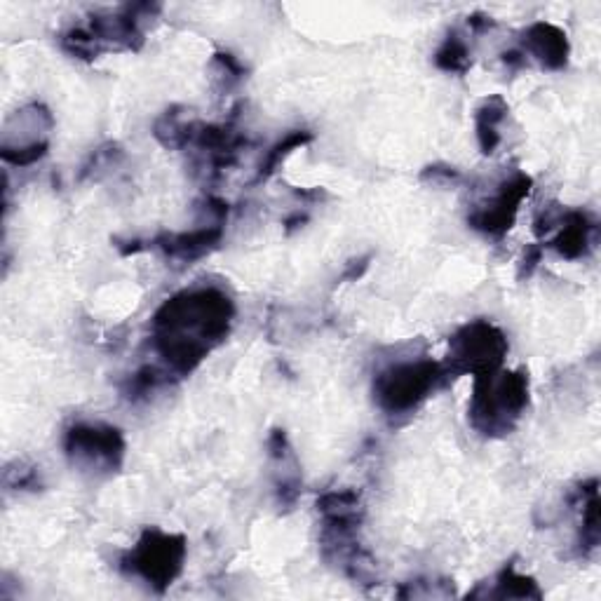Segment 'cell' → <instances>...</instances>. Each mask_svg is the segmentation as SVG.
Returning <instances> with one entry per match:
<instances>
[{
	"instance_id": "1",
	"label": "cell",
	"mask_w": 601,
	"mask_h": 601,
	"mask_svg": "<svg viewBox=\"0 0 601 601\" xmlns=\"http://www.w3.org/2000/svg\"><path fill=\"white\" fill-rule=\"evenodd\" d=\"M235 303L219 287H193L174 294L155 310L151 339L172 376L184 378L231 334Z\"/></svg>"
},
{
	"instance_id": "2",
	"label": "cell",
	"mask_w": 601,
	"mask_h": 601,
	"mask_svg": "<svg viewBox=\"0 0 601 601\" xmlns=\"http://www.w3.org/2000/svg\"><path fill=\"white\" fill-rule=\"evenodd\" d=\"M526 407H529V376L524 371H505L501 367L475 376L468 416L479 435H510Z\"/></svg>"
},
{
	"instance_id": "3",
	"label": "cell",
	"mask_w": 601,
	"mask_h": 601,
	"mask_svg": "<svg viewBox=\"0 0 601 601\" xmlns=\"http://www.w3.org/2000/svg\"><path fill=\"white\" fill-rule=\"evenodd\" d=\"M447 378L449 374L442 362H432L428 357L400 360L378 371L374 376L371 393H374L376 407L386 416H409L414 414Z\"/></svg>"
},
{
	"instance_id": "4",
	"label": "cell",
	"mask_w": 601,
	"mask_h": 601,
	"mask_svg": "<svg viewBox=\"0 0 601 601\" xmlns=\"http://www.w3.org/2000/svg\"><path fill=\"white\" fill-rule=\"evenodd\" d=\"M188 555V543L181 533H167L162 529H146L137 545L120 559V569L134 576L162 594L170 590L174 580L181 576Z\"/></svg>"
},
{
	"instance_id": "5",
	"label": "cell",
	"mask_w": 601,
	"mask_h": 601,
	"mask_svg": "<svg viewBox=\"0 0 601 601\" xmlns=\"http://www.w3.org/2000/svg\"><path fill=\"white\" fill-rule=\"evenodd\" d=\"M508 350V339L494 322L472 320L451 336L447 360L442 364L449 376L470 374L475 378L501 369Z\"/></svg>"
},
{
	"instance_id": "6",
	"label": "cell",
	"mask_w": 601,
	"mask_h": 601,
	"mask_svg": "<svg viewBox=\"0 0 601 601\" xmlns=\"http://www.w3.org/2000/svg\"><path fill=\"white\" fill-rule=\"evenodd\" d=\"M123 430L108 423H73L64 432V454L73 468L87 475L108 477L123 468Z\"/></svg>"
},
{
	"instance_id": "7",
	"label": "cell",
	"mask_w": 601,
	"mask_h": 601,
	"mask_svg": "<svg viewBox=\"0 0 601 601\" xmlns=\"http://www.w3.org/2000/svg\"><path fill=\"white\" fill-rule=\"evenodd\" d=\"M531 188L533 179L524 172H515L512 177L503 179L498 191L468 214V226L489 238H503L515 226L519 207L529 198Z\"/></svg>"
},
{
	"instance_id": "8",
	"label": "cell",
	"mask_w": 601,
	"mask_h": 601,
	"mask_svg": "<svg viewBox=\"0 0 601 601\" xmlns=\"http://www.w3.org/2000/svg\"><path fill=\"white\" fill-rule=\"evenodd\" d=\"M224 231L226 224H202L186 233H160L158 238L148 240V249H158L167 259L191 263L219 247Z\"/></svg>"
},
{
	"instance_id": "9",
	"label": "cell",
	"mask_w": 601,
	"mask_h": 601,
	"mask_svg": "<svg viewBox=\"0 0 601 601\" xmlns=\"http://www.w3.org/2000/svg\"><path fill=\"white\" fill-rule=\"evenodd\" d=\"M522 52L548 71H562L569 64L571 45L566 33L550 22H536L522 33Z\"/></svg>"
},
{
	"instance_id": "10",
	"label": "cell",
	"mask_w": 601,
	"mask_h": 601,
	"mask_svg": "<svg viewBox=\"0 0 601 601\" xmlns=\"http://www.w3.org/2000/svg\"><path fill=\"white\" fill-rule=\"evenodd\" d=\"M594 238H597V221L590 214L580 209H564L557 224V235L545 242V249H552L562 259L576 261L592 252Z\"/></svg>"
},
{
	"instance_id": "11",
	"label": "cell",
	"mask_w": 601,
	"mask_h": 601,
	"mask_svg": "<svg viewBox=\"0 0 601 601\" xmlns=\"http://www.w3.org/2000/svg\"><path fill=\"white\" fill-rule=\"evenodd\" d=\"M472 599H543L536 580L517 571L515 564H505L489 583H479L468 592Z\"/></svg>"
},
{
	"instance_id": "12",
	"label": "cell",
	"mask_w": 601,
	"mask_h": 601,
	"mask_svg": "<svg viewBox=\"0 0 601 601\" xmlns=\"http://www.w3.org/2000/svg\"><path fill=\"white\" fill-rule=\"evenodd\" d=\"M510 113V106L508 101H505L503 97H498V94H494V97L484 99L482 104L477 106L475 111V132H477V144L479 148H482L484 155H491L496 153V148L501 146V125L505 123V118H508Z\"/></svg>"
},
{
	"instance_id": "13",
	"label": "cell",
	"mask_w": 601,
	"mask_h": 601,
	"mask_svg": "<svg viewBox=\"0 0 601 601\" xmlns=\"http://www.w3.org/2000/svg\"><path fill=\"white\" fill-rule=\"evenodd\" d=\"M313 139H315L313 132L294 130V132H287L280 141H275V144L266 151V155H263L259 170H256V184H261V181H268L275 172L280 170L282 162H285L289 155L296 151V148L308 146Z\"/></svg>"
},
{
	"instance_id": "14",
	"label": "cell",
	"mask_w": 601,
	"mask_h": 601,
	"mask_svg": "<svg viewBox=\"0 0 601 601\" xmlns=\"http://www.w3.org/2000/svg\"><path fill=\"white\" fill-rule=\"evenodd\" d=\"M435 66L444 73H456V76H463V73L470 71L472 52L461 33H447V38L442 40V45L435 52Z\"/></svg>"
},
{
	"instance_id": "15",
	"label": "cell",
	"mask_w": 601,
	"mask_h": 601,
	"mask_svg": "<svg viewBox=\"0 0 601 601\" xmlns=\"http://www.w3.org/2000/svg\"><path fill=\"white\" fill-rule=\"evenodd\" d=\"M170 376L172 374L167 369L155 367V364H146V367L134 371V374L127 378L125 397L130 402H144L153 393H158L162 386H167Z\"/></svg>"
},
{
	"instance_id": "16",
	"label": "cell",
	"mask_w": 601,
	"mask_h": 601,
	"mask_svg": "<svg viewBox=\"0 0 601 601\" xmlns=\"http://www.w3.org/2000/svg\"><path fill=\"white\" fill-rule=\"evenodd\" d=\"M212 71H214L216 85L221 87V92L235 90V87L247 78L245 64H242L231 52H216L212 57Z\"/></svg>"
},
{
	"instance_id": "17",
	"label": "cell",
	"mask_w": 601,
	"mask_h": 601,
	"mask_svg": "<svg viewBox=\"0 0 601 601\" xmlns=\"http://www.w3.org/2000/svg\"><path fill=\"white\" fill-rule=\"evenodd\" d=\"M62 47L71 57L85 59V62H92V59H97L101 54V47L94 40L90 29H83V26H73V29L62 33Z\"/></svg>"
},
{
	"instance_id": "18",
	"label": "cell",
	"mask_w": 601,
	"mask_h": 601,
	"mask_svg": "<svg viewBox=\"0 0 601 601\" xmlns=\"http://www.w3.org/2000/svg\"><path fill=\"white\" fill-rule=\"evenodd\" d=\"M454 594V585L451 583H435L430 578H416L404 583L397 590L400 599H437V597H451Z\"/></svg>"
},
{
	"instance_id": "19",
	"label": "cell",
	"mask_w": 601,
	"mask_h": 601,
	"mask_svg": "<svg viewBox=\"0 0 601 601\" xmlns=\"http://www.w3.org/2000/svg\"><path fill=\"white\" fill-rule=\"evenodd\" d=\"M47 151H50V141H38V144L19 146V148L3 146V160L8 162V165L29 167V165H36L38 160H43Z\"/></svg>"
},
{
	"instance_id": "20",
	"label": "cell",
	"mask_w": 601,
	"mask_h": 601,
	"mask_svg": "<svg viewBox=\"0 0 601 601\" xmlns=\"http://www.w3.org/2000/svg\"><path fill=\"white\" fill-rule=\"evenodd\" d=\"M5 484H8L10 489H15V491H38V489H43L40 468L17 463V470L8 468V472H5Z\"/></svg>"
},
{
	"instance_id": "21",
	"label": "cell",
	"mask_w": 601,
	"mask_h": 601,
	"mask_svg": "<svg viewBox=\"0 0 601 601\" xmlns=\"http://www.w3.org/2000/svg\"><path fill=\"white\" fill-rule=\"evenodd\" d=\"M421 179L432 181V184H454V181L461 179V172L449 165H430L421 172Z\"/></svg>"
},
{
	"instance_id": "22",
	"label": "cell",
	"mask_w": 601,
	"mask_h": 601,
	"mask_svg": "<svg viewBox=\"0 0 601 601\" xmlns=\"http://www.w3.org/2000/svg\"><path fill=\"white\" fill-rule=\"evenodd\" d=\"M545 254V245H531L526 247V252L522 256V263H519V278H531L536 273L540 259Z\"/></svg>"
},
{
	"instance_id": "23",
	"label": "cell",
	"mask_w": 601,
	"mask_h": 601,
	"mask_svg": "<svg viewBox=\"0 0 601 601\" xmlns=\"http://www.w3.org/2000/svg\"><path fill=\"white\" fill-rule=\"evenodd\" d=\"M369 261H371V256H364V259H357V261H353V263H348L346 273L341 275V280H343V282H357V280H360L362 275L367 273Z\"/></svg>"
},
{
	"instance_id": "24",
	"label": "cell",
	"mask_w": 601,
	"mask_h": 601,
	"mask_svg": "<svg viewBox=\"0 0 601 601\" xmlns=\"http://www.w3.org/2000/svg\"><path fill=\"white\" fill-rule=\"evenodd\" d=\"M501 62L508 66V69L519 71V69H524L526 64H529V57H526L522 50H508V52L501 54Z\"/></svg>"
},
{
	"instance_id": "25",
	"label": "cell",
	"mask_w": 601,
	"mask_h": 601,
	"mask_svg": "<svg viewBox=\"0 0 601 601\" xmlns=\"http://www.w3.org/2000/svg\"><path fill=\"white\" fill-rule=\"evenodd\" d=\"M468 26L475 33H484V31H489V29H494L496 26V22L491 17H486V15H472V17H468Z\"/></svg>"
},
{
	"instance_id": "26",
	"label": "cell",
	"mask_w": 601,
	"mask_h": 601,
	"mask_svg": "<svg viewBox=\"0 0 601 601\" xmlns=\"http://www.w3.org/2000/svg\"><path fill=\"white\" fill-rule=\"evenodd\" d=\"M308 212H294L292 216H287L285 219V233L292 235L294 231H299V228H303L308 224Z\"/></svg>"
}]
</instances>
